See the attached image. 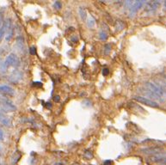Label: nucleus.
<instances>
[{
    "instance_id": "f257e3e1",
    "label": "nucleus",
    "mask_w": 166,
    "mask_h": 165,
    "mask_svg": "<svg viewBox=\"0 0 166 165\" xmlns=\"http://www.w3.org/2000/svg\"><path fill=\"white\" fill-rule=\"evenodd\" d=\"M0 108L4 112H15L16 110V105L5 97L0 96Z\"/></svg>"
},
{
    "instance_id": "f03ea898",
    "label": "nucleus",
    "mask_w": 166,
    "mask_h": 165,
    "mask_svg": "<svg viewBox=\"0 0 166 165\" xmlns=\"http://www.w3.org/2000/svg\"><path fill=\"white\" fill-rule=\"evenodd\" d=\"M6 23V31H5V39L7 41H10L12 39L13 34H14V26L12 23L11 18H8L5 20Z\"/></svg>"
},
{
    "instance_id": "7ed1b4c3",
    "label": "nucleus",
    "mask_w": 166,
    "mask_h": 165,
    "mask_svg": "<svg viewBox=\"0 0 166 165\" xmlns=\"http://www.w3.org/2000/svg\"><path fill=\"white\" fill-rule=\"evenodd\" d=\"M134 99L140 103H142V104H145V105L151 107V108H158L159 107V105L157 102L151 100V99H148L146 97H144V96H134Z\"/></svg>"
},
{
    "instance_id": "20e7f679",
    "label": "nucleus",
    "mask_w": 166,
    "mask_h": 165,
    "mask_svg": "<svg viewBox=\"0 0 166 165\" xmlns=\"http://www.w3.org/2000/svg\"><path fill=\"white\" fill-rule=\"evenodd\" d=\"M4 65L6 67L8 66H13V67H17L19 65V59L16 54H10L7 56Z\"/></svg>"
},
{
    "instance_id": "39448f33",
    "label": "nucleus",
    "mask_w": 166,
    "mask_h": 165,
    "mask_svg": "<svg viewBox=\"0 0 166 165\" xmlns=\"http://www.w3.org/2000/svg\"><path fill=\"white\" fill-rule=\"evenodd\" d=\"M164 150L158 146H152V147H147V148H144L141 150L143 153L145 154H148V155H152V156H155V155H159L162 153Z\"/></svg>"
},
{
    "instance_id": "423d86ee",
    "label": "nucleus",
    "mask_w": 166,
    "mask_h": 165,
    "mask_svg": "<svg viewBox=\"0 0 166 165\" xmlns=\"http://www.w3.org/2000/svg\"><path fill=\"white\" fill-rule=\"evenodd\" d=\"M0 95L5 97H11L15 95V91L13 88L9 85H0Z\"/></svg>"
},
{
    "instance_id": "0eeeda50",
    "label": "nucleus",
    "mask_w": 166,
    "mask_h": 165,
    "mask_svg": "<svg viewBox=\"0 0 166 165\" xmlns=\"http://www.w3.org/2000/svg\"><path fill=\"white\" fill-rule=\"evenodd\" d=\"M145 4V1L143 0H140V1H135L134 2V4H132V6L130 7V16H134L140 10V9L142 7L143 5Z\"/></svg>"
},
{
    "instance_id": "6e6552de",
    "label": "nucleus",
    "mask_w": 166,
    "mask_h": 165,
    "mask_svg": "<svg viewBox=\"0 0 166 165\" xmlns=\"http://www.w3.org/2000/svg\"><path fill=\"white\" fill-rule=\"evenodd\" d=\"M159 4H160V2H158V1L148 2V3H146V4H145V11L147 12V13H152V12H154V11L157 10V9L158 8Z\"/></svg>"
},
{
    "instance_id": "1a4fd4ad",
    "label": "nucleus",
    "mask_w": 166,
    "mask_h": 165,
    "mask_svg": "<svg viewBox=\"0 0 166 165\" xmlns=\"http://www.w3.org/2000/svg\"><path fill=\"white\" fill-rule=\"evenodd\" d=\"M0 123L4 126H8V127H10L12 126V121H11L10 118L2 112H0Z\"/></svg>"
},
{
    "instance_id": "9d476101",
    "label": "nucleus",
    "mask_w": 166,
    "mask_h": 165,
    "mask_svg": "<svg viewBox=\"0 0 166 165\" xmlns=\"http://www.w3.org/2000/svg\"><path fill=\"white\" fill-rule=\"evenodd\" d=\"M22 73L20 71H15L12 72V74L10 75V81L13 82V83H16L18 81H20L22 79Z\"/></svg>"
},
{
    "instance_id": "9b49d317",
    "label": "nucleus",
    "mask_w": 166,
    "mask_h": 165,
    "mask_svg": "<svg viewBox=\"0 0 166 165\" xmlns=\"http://www.w3.org/2000/svg\"><path fill=\"white\" fill-rule=\"evenodd\" d=\"M20 158H21V154L19 153V151H16V152L13 154L12 157H11V164H16L18 163V161H19Z\"/></svg>"
},
{
    "instance_id": "f8f14e48",
    "label": "nucleus",
    "mask_w": 166,
    "mask_h": 165,
    "mask_svg": "<svg viewBox=\"0 0 166 165\" xmlns=\"http://www.w3.org/2000/svg\"><path fill=\"white\" fill-rule=\"evenodd\" d=\"M5 31H6V23L5 21L4 22V23L1 25L0 27V42L3 40V38L5 36Z\"/></svg>"
},
{
    "instance_id": "ddd939ff",
    "label": "nucleus",
    "mask_w": 166,
    "mask_h": 165,
    "mask_svg": "<svg viewBox=\"0 0 166 165\" xmlns=\"http://www.w3.org/2000/svg\"><path fill=\"white\" fill-rule=\"evenodd\" d=\"M16 44L18 45V47H19L20 49H22V50L24 49V40L22 36L17 37V39H16Z\"/></svg>"
},
{
    "instance_id": "4468645a",
    "label": "nucleus",
    "mask_w": 166,
    "mask_h": 165,
    "mask_svg": "<svg viewBox=\"0 0 166 165\" xmlns=\"http://www.w3.org/2000/svg\"><path fill=\"white\" fill-rule=\"evenodd\" d=\"M79 14H80V16H81V19H82V20H85V19H86L87 13H86L85 9L83 8V7H80V8H79Z\"/></svg>"
},
{
    "instance_id": "2eb2a0df",
    "label": "nucleus",
    "mask_w": 166,
    "mask_h": 165,
    "mask_svg": "<svg viewBox=\"0 0 166 165\" xmlns=\"http://www.w3.org/2000/svg\"><path fill=\"white\" fill-rule=\"evenodd\" d=\"M115 29H116V31H121L123 29H124V23H122V21H116V23H115Z\"/></svg>"
},
{
    "instance_id": "dca6fc26",
    "label": "nucleus",
    "mask_w": 166,
    "mask_h": 165,
    "mask_svg": "<svg viewBox=\"0 0 166 165\" xmlns=\"http://www.w3.org/2000/svg\"><path fill=\"white\" fill-rule=\"evenodd\" d=\"M99 37H100V39L102 40H106L107 38H108V34H107V33L104 31V30H102V31L99 33Z\"/></svg>"
},
{
    "instance_id": "f3484780",
    "label": "nucleus",
    "mask_w": 166,
    "mask_h": 165,
    "mask_svg": "<svg viewBox=\"0 0 166 165\" xmlns=\"http://www.w3.org/2000/svg\"><path fill=\"white\" fill-rule=\"evenodd\" d=\"M87 25H88V27H90V28L94 27V25H95V20H94L92 17H90V18L88 19Z\"/></svg>"
},
{
    "instance_id": "a211bd4d",
    "label": "nucleus",
    "mask_w": 166,
    "mask_h": 165,
    "mask_svg": "<svg viewBox=\"0 0 166 165\" xmlns=\"http://www.w3.org/2000/svg\"><path fill=\"white\" fill-rule=\"evenodd\" d=\"M54 7L57 10H60L62 8V4L59 2V1H56L55 3L54 4Z\"/></svg>"
},
{
    "instance_id": "6ab92c4d",
    "label": "nucleus",
    "mask_w": 166,
    "mask_h": 165,
    "mask_svg": "<svg viewBox=\"0 0 166 165\" xmlns=\"http://www.w3.org/2000/svg\"><path fill=\"white\" fill-rule=\"evenodd\" d=\"M84 157H86L87 159H90V158H92L93 157V154L90 150H86L84 152Z\"/></svg>"
},
{
    "instance_id": "aec40b11",
    "label": "nucleus",
    "mask_w": 166,
    "mask_h": 165,
    "mask_svg": "<svg viewBox=\"0 0 166 165\" xmlns=\"http://www.w3.org/2000/svg\"><path fill=\"white\" fill-rule=\"evenodd\" d=\"M104 48H105V49H104V53H105V54H109L110 53V51H111L110 45H109V44L105 45Z\"/></svg>"
},
{
    "instance_id": "412c9836",
    "label": "nucleus",
    "mask_w": 166,
    "mask_h": 165,
    "mask_svg": "<svg viewBox=\"0 0 166 165\" xmlns=\"http://www.w3.org/2000/svg\"><path fill=\"white\" fill-rule=\"evenodd\" d=\"M133 4H134V2H132V1H126V2H124V6L127 9H130Z\"/></svg>"
},
{
    "instance_id": "4be33fe9",
    "label": "nucleus",
    "mask_w": 166,
    "mask_h": 165,
    "mask_svg": "<svg viewBox=\"0 0 166 165\" xmlns=\"http://www.w3.org/2000/svg\"><path fill=\"white\" fill-rule=\"evenodd\" d=\"M4 139V133L3 132V130L0 128V141H3Z\"/></svg>"
},
{
    "instance_id": "5701e85b",
    "label": "nucleus",
    "mask_w": 166,
    "mask_h": 165,
    "mask_svg": "<svg viewBox=\"0 0 166 165\" xmlns=\"http://www.w3.org/2000/svg\"><path fill=\"white\" fill-rule=\"evenodd\" d=\"M29 51H30V54L32 55H35L36 54V48H35V47H31V48L29 49Z\"/></svg>"
},
{
    "instance_id": "b1692460",
    "label": "nucleus",
    "mask_w": 166,
    "mask_h": 165,
    "mask_svg": "<svg viewBox=\"0 0 166 165\" xmlns=\"http://www.w3.org/2000/svg\"><path fill=\"white\" fill-rule=\"evenodd\" d=\"M109 70L108 68H104L103 70V76H107V75H109Z\"/></svg>"
},
{
    "instance_id": "393cba45",
    "label": "nucleus",
    "mask_w": 166,
    "mask_h": 165,
    "mask_svg": "<svg viewBox=\"0 0 166 165\" xmlns=\"http://www.w3.org/2000/svg\"><path fill=\"white\" fill-rule=\"evenodd\" d=\"M112 164V162H111L110 160H106V161H104V163H103V165H111Z\"/></svg>"
},
{
    "instance_id": "a878e982",
    "label": "nucleus",
    "mask_w": 166,
    "mask_h": 165,
    "mask_svg": "<svg viewBox=\"0 0 166 165\" xmlns=\"http://www.w3.org/2000/svg\"><path fill=\"white\" fill-rule=\"evenodd\" d=\"M161 84V86L163 87V89H165V91L166 92V83L165 82H163V83H159Z\"/></svg>"
},
{
    "instance_id": "bb28decb",
    "label": "nucleus",
    "mask_w": 166,
    "mask_h": 165,
    "mask_svg": "<svg viewBox=\"0 0 166 165\" xmlns=\"http://www.w3.org/2000/svg\"><path fill=\"white\" fill-rule=\"evenodd\" d=\"M59 96H56V99H54V101H56V102H59Z\"/></svg>"
},
{
    "instance_id": "cd10ccee",
    "label": "nucleus",
    "mask_w": 166,
    "mask_h": 165,
    "mask_svg": "<svg viewBox=\"0 0 166 165\" xmlns=\"http://www.w3.org/2000/svg\"><path fill=\"white\" fill-rule=\"evenodd\" d=\"M1 154H2V149H1V147H0V156H1Z\"/></svg>"
},
{
    "instance_id": "c85d7f7f",
    "label": "nucleus",
    "mask_w": 166,
    "mask_h": 165,
    "mask_svg": "<svg viewBox=\"0 0 166 165\" xmlns=\"http://www.w3.org/2000/svg\"><path fill=\"white\" fill-rule=\"evenodd\" d=\"M165 10H166V1L165 2Z\"/></svg>"
},
{
    "instance_id": "c756f323",
    "label": "nucleus",
    "mask_w": 166,
    "mask_h": 165,
    "mask_svg": "<svg viewBox=\"0 0 166 165\" xmlns=\"http://www.w3.org/2000/svg\"><path fill=\"white\" fill-rule=\"evenodd\" d=\"M0 165H1V164H0Z\"/></svg>"
}]
</instances>
